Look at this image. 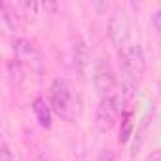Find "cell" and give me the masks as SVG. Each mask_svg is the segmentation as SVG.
I'll return each mask as SVG.
<instances>
[{
  "label": "cell",
  "mask_w": 161,
  "mask_h": 161,
  "mask_svg": "<svg viewBox=\"0 0 161 161\" xmlns=\"http://www.w3.org/2000/svg\"><path fill=\"white\" fill-rule=\"evenodd\" d=\"M118 55H119V64H121L125 82L131 86H136L146 72V57L142 47L138 44H131L127 49H123Z\"/></svg>",
  "instance_id": "cell-1"
},
{
  "label": "cell",
  "mask_w": 161,
  "mask_h": 161,
  "mask_svg": "<svg viewBox=\"0 0 161 161\" xmlns=\"http://www.w3.org/2000/svg\"><path fill=\"white\" fill-rule=\"evenodd\" d=\"M93 84H95V89L99 91V95L103 99L116 95L118 78H116V72H114V68L110 66V63L106 59L97 61V64L93 68Z\"/></svg>",
  "instance_id": "cell-2"
},
{
  "label": "cell",
  "mask_w": 161,
  "mask_h": 161,
  "mask_svg": "<svg viewBox=\"0 0 161 161\" xmlns=\"http://www.w3.org/2000/svg\"><path fill=\"white\" fill-rule=\"evenodd\" d=\"M129 19H127V14L118 6L110 17V23H108V36L114 44V47L118 49V53H121L123 49H127L129 46Z\"/></svg>",
  "instance_id": "cell-3"
},
{
  "label": "cell",
  "mask_w": 161,
  "mask_h": 161,
  "mask_svg": "<svg viewBox=\"0 0 161 161\" xmlns=\"http://www.w3.org/2000/svg\"><path fill=\"white\" fill-rule=\"evenodd\" d=\"M119 114H121V103H119L118 95L104 97L99 103V108H97V114H95V125H97V129L103 131V133H108L116 125Z\"/></svg>",
  "instance_id": "cell-4"
},
{
  "label": "cell",
  "mask_w": 161,
  "mask_h": 161,
  "mask_svg": "<svg viewBox=\"0 0 161 161\" xmlns=\"http://www.w3.org/2000/svg\"><path fill=\"white\" fill-rule=\"evenodd\" d=\"M70 87L64 80H55L51 86V95H49V104L53 108V112H57L59 116H66L68 108H70Z\"/></svg>",
  "instance_id": "cell-5"
},
{
  "label": "cell",
  "mask_w": 161,
  "mask_h": 161,
  "mask_svg": "<svg viewBox=\"0 0 161 161\" xmlns=\"http://www.w3.org/2000/svg\"><path fill=\"white\" fill-rule=\"evenodd\" d=\"M87 64H89V51L87 46L82 38H78V42L74 44V66L78 70L80 76H86L87 72Z\"/></svg>",
  "instance_id": "cell-6"
},
{
  "label": "cell",
  "mask_w": 161,
  "mask_h": 161,
  "mask_svg": "<svg viewBox=\"0 0 161 161\" xmlns=\"http://www.w3.org/2000/svg\"><path fill=\"white\" fill-rule=\"evenodd\" d=\"M32 112H34V116H36V119H38V123L42 127H46V129L51 127V112H53V108H51V104L46 99H42V97L34 99Z\"/></svg>",
  "instance_id": "cell-7"
},
{
  "label": "cell",
  "mask_w": 161,
  "mask_h": 161,
  "mask_svg": "<svg viewBox=\"0 0 161 161\" xmlns=\"http://www.w3.org/2000/svg\"><path fill=\"white\" fill-rule=\"evenodd\" d=\"M6 70H8V76H10V80H12V84H17V86H19V84L23 82V68H21V63H19L17 59L8 61Z\"/></svg>",
  "instance_id": "cell-8"
},
{
  "label": "cell",
  "mask_w": 161,
  "mask_h": 161,
  "mask_svg": "<svg viewBox=\"0 0 161 161\" xmlns=\"http://www.w3.org/2000/svg\"><path fill=\"white\" fill-rule=\"evenodd\" d=\"M131 131H133V121L129 118V114H125L121 118V127H119V142H127L129 136H131Z\"/></svg>",
  "instance_id": "cell-9"
},
{
  "label": "cell",
  "mask_w": 161,
  "mask_h": 161,
  "mask_svg": "<svg viewBox=\"0 0 161 161\" xmlns=\"http://www.w3.org/2000/svg\"><path fill=\"white\" fill-rule=\"evenodd\" d=\"M2 161H14L12 159V152L8 148V142L6 140H2Z\"/></svg>",
  "instance_id": "cell-10"
},
{
  "label": "cell",
  "mask_w": 161,
  "mask_h": 161,
  "mask_svg": "<svg viewBox=\"0 0 161 161\" xmlns=\"http://www.w3.org/2000/svg\"><path fill=\"white\" fill-rule=\"evenodd\" d=\"M152 23H153V27L161 32V10H157V12L152 15Z\"/></svg>",
  "instance_id": "cell-11"
},
{
  "label": "cell",
  "mask_w": 161,
  "mask_h": 161,
  "mask_svg": "<svg viewBox=\"0 0 161 161\" xmlns=\"http://www.w3.org/2000/svg\"><path fill=\"white\" fill-rule=\"evenodd\" d=\"M146 161H161V148H155V150L148 155Z\"/></svg>",
  "instance_id": "cell-12"
},
{
  "label": "cell",
  "mask_w": 161,
  "mask_h": 161,
  "mask_svg": "<svg viewBox=\"0 0 161 161\" xmlns=\"http://www.w3.org/2000/svg\"><path fill=\"white\" fill-rule=\"evenodd\" d=\"M36 161H51V159H49V157H46V155H40Z\"/></svg>",
  "instance_id": "cell-13"
}]
</instances>
